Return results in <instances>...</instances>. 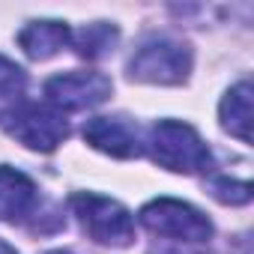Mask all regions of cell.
I'll use <instances>...</instances> for the list:
<instances>
[{"label":"cell","mask_w":254,"mask_h":254,"mask_svg":"<svg viewBox=\"0 0 254 254\" xmlns=\"http://www.w3.org/2000/svg\"><path fill=\"white\" fill-rule=\"evenodd\" d=\"M117 39H120V33H117V27L108 24V21H93V24L81 27L78 33H72L75 51H78L81 57H87V60H99V57H105L108 51H114Z\"/></svg>","instance_id":"11"},{"label":"cell","mask_w":254,"mask_h":254,"mask_svg":"<svg viewBox=\"0 0 254 254\" xmlns=\"http://www.w3.org/2000/svg\"><path fill=\"white\" fill-rule=\"evenodd\" d=\"M209 194H212L218 203L239 206V203H248V200H251V183H245V180H230V177H218V180L209 183Z\"/></svg>","instance_id":"12"},{"label":"cell","mask_w":254,"mask_h":254,"mask_svg":"<svg viewBox=\"0 0 254 254\" xmlns=\"http://www.w3.org/2000/svg\"><path fill=\"white\" fill-rule=\"evenodd\" d=\"M111 90H114L111 78L96 69H72V72L54 75L45 84V96L57 111H84V108L102 105L111 96Z\"/></svg>","instance_id":"6"},{"label":"cell","mask_w":254,"mask_h":254,"mask_svg":"<svg viewBox=\"0 0 254 254\" xmlns=\"http://www.w3.org/2000/svg\"><path fill=\"white\" fill-rule=\"evenodd\" d=\"M0 120H3V114H0Z\"/></svg>","instance_id":"16"},{"label":"cell","mask_w":254,"mask_h":254,"mask_svg":"<svg viewBox=\"0 0 254 254\" xmlns=\"http://www.w3.org/2000/svg\"><path fill=\"white\" fill-rule=\"evenodd\" d=\"M36 186L27 174L0 165V221H21L36 212Z\"/></svg>","instance_id":"8"},{"label":"cell","mask_w":254,"mask_h":254,"mask_svg":"<svg viewBox=\"0 0 254 254\" xmlns=\"http://www.w3.org/2000/svg\"><path fill=\"white\" fill-rule=\"evenodd\" d=\"M72 42V30L63 21H30L21 33H18V45L30 60H48L57 51H63Z\"/></svg>","instance_id":"9"},{"label":"cell","mask_w":254,"mask_h":254,"mask_svg":"<svg viewBox=\"0 0 254 254\" xmlns=\"http://www.w3.org/2000/svg\"><path fill=\"white\" fill-rule=\"evenodd\" d=\"M72 209L81 221V227L102 245H114V248H126L135 239V221L123 203L102 197V194H72Z\"/></svg>","instance_id":"4"},{"label":"cell","mask_w":254,"mask_h":254,"mask_svg":"<svg viewBox=\"0 0 254 254\" xmlns=\"http://www.w3.org/2000/svg\"><path fill=\"white\" fill-rule=\"evenodd\" d=\"M191 72V48L180 39H150L129 60V78L141 84H183Z\"/></svg>","instance_id":"2"},{"label":"cell","mask_w":254,"mask_h":254,"mask_svg":"<svg viewBox=\"0 0 254 254\" xmlns=\"http://www.w3.org/2000/svg\"><path fill=\"white\" fill-rule=\"evenodd\" d=\"M6 132L15 141H21L24 147H30V150L51 153L69 138V123H66L63 111H57L51 105H27V102H21L9 114Z\"/></svg>","instance_id":"5"},{"label":"cell","mask_w":254,"mask_h":254,"mask_svg":"<svg viewBox=\"0 0 254 254\" xmlns=\"http://www.w3.org/2000/svg\"><path fill=\"white\" fill-rule=\"evenodd\" d=\"M150 156L156 165L174 174H206L212 168V153L203 138L180 120H162L150 132Z\"/></svg>","instance_id":"1"},{"label":"cell","mask_w":254,"mask_h":254,"mask_svg":"<svg viewBox=\"0 0 254 254\" xmlns=\"http://www.w3.org/2000/svg\"><path fill=\"white\" fill-rule=\"evenodd\" d=\"M218 117L224 132H230L242 144H251V84L248 81H239L236 87L227 90V96L221 99Z\"/></svg>","instance_id":"10"},{"label":"cell","mask_w":254,"mask_h":254,"mask_svg":"<svg viewBox=\"0 0 254 254\" xmlns=\"http://www.w3.org/2000/svg\"><path fill=\"white\" fill-rule=\"evenodd\" d=\"M0 254H18V251H15V248H12V245H6V242H3V239H0Z\"/></svg>","instance_id":"14"},{"label":"cell","mask_w":254,"mask_h":254,"mask_svg":"<svg viewBox=\"0 0 254 254\" xmlns=\"http://www.w3.org/2000/svg\"><path fill=\"white\" fill-rule=\"evenodd\" d=\"M48 254H69V251H48Z\"/></svg>","instance_id":"15"},{"label":"cell","mask_w":254,"mask_h":254,"mask_svg":"<svg viewBox=\"0 0 254 254\" xmlns=\"http://www.w3.org/2000/svg\"><path fill=\"white\" fill-rule=\"evenodd\" d=\"M150 254H212V251L191 245V242H159L150 248Z\"/></svg>","instance_id":"13"},{"label":"cell","mask_w":254,"mask_h":254,"mask_svg":"<svg viewBox=\"0 0 254 254\" xmlns=\"http://www.w3.org/2000/svg\"><path fill=\"white\" fill-rule=\"evenodd\" d=\"M141 224L150 233L165 236L168 242L203 245L212 236V221L200 209H194L191 203H183V200H174V197L150 200L141 209Z\"/></svg>","instance_id":"3"},{"label":"cell","mask_w":254,"mask_h":254,"mask_svg":"<svg viewBox=\"0 0 254 254\" xmlns=\"http://www.w3.org/2000/svg\"><path fill=\"white\" fill-rule=\"evenodd\" d=\"M84 141L114 159H135L144 150L138 129L126 117H93L84 126Z\"/></svg>","instance_id":"7"}]
</instances>
